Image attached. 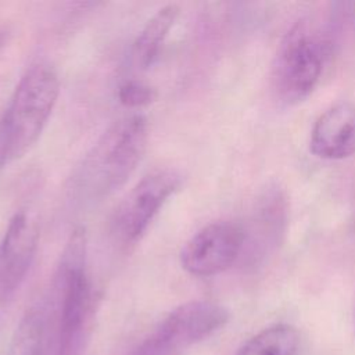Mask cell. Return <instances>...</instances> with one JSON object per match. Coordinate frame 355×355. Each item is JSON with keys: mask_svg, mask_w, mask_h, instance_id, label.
Returning <instances> with one entry per match:
<instances>
[{"mask_svg": "<svg viewBox=\"0 0 355 355\" xmlns=\"http://www.w3.org/2000/svg\"><path fill=\"white\" fill-rule=\"evenodd\" d=\"M244 244L245 230L240 223L232 220L208 223L183 245L182 268L198 277L219 275L239 259Z\"/></svg>", "mask_w": 355, "mask_h": 355, "instance_id": "8992f818", "label": "cell"}, {"mask_svg": "<svg viewBox=\"0 0 355 355\" xmlns=\"http://www.w3.org/2000/svg\"><path fill=\"white\" fill-rule=\"evenodd\" d=\"M6 39H7V31L0 28V49L3 47V44L6 43Z\"/></svg>", "mask_w": 355, "mask_h": 355, "instance_id": "9a60e30c", "label": "cell"}, {"mask_svg": "<svg viewBox=\"0 0 355 355\" xmlns=\"http://www.w3.org/2000/svg\"><path fill=\"white\" fill-rule=\"evenodd\" d=\"M4 164H6V161H4V155H3V151H1V146H0V169Z\"/></svg>", "mask_w": 355, "mask_h": 355, "instance_id": "2e32d148", "label": "cell"}, {"mask_svg": "<svg viewBox=\"0 0 355 355\" xmlns=\"http://www.w3.org/2000/svg\"><path fill=\"white\" fill-rule=\"evenodd\" d=\"M157 97L155 89L141 82L129 80L125 82L118 92L119 101L126 107H144L151 104Z\"/></svg>", "mask_w": 355, "mask_h": 355, "instance_id": "4fadbf2b", "label": "cell"}, {"mask_svg": "<svg viewBox=\"0 0 355 355\" xmlns=\"http://www.w3.org/2000/svg\"><path fill=\"white\" fill-rule=\"evenodd\" d=\"M298 344V331L290 324L279 323L248 338L236 355H295Z\"/></svg>", "mask_w": 355, "mask_h": 355, "instance_id": "8fae6325", "label": "cell"}, {"mask_svg": "<svg viewBox=\"0 0 355 355\" xmlns=\"http://www.w3.org/2000/svg\"><path fill=\"white\" fill-rule=\"evenodd\" d=\"M333 32L309 19L298 21L283 37L270 72L279 101H304L318 86L333 51Z\"/></svg>", "mask_w": 355, "mask_h": 355, "instance_id": "7a4b0ae2", "label": "cell"}, {"mask_svg": "<svg viewBox=\"0 0 355 355\" xmlns=\"http://www.w3.org/2000/svg\"><path fill=\"white\" fill-rule=\"evenodd\" d=\"M229 311L212 301H190L175 308L146 341L153 348L172 352L202 341L220 330L229 320Z\"/></svg>", "mask_w": 355, "mask_h": 355, "instance_id": "52a82bcc", "label": "cell"}, {"mask_svg": "<svg viewBox=\"0 0 355 355\" xmlns=\"http://www.w3.org/2000/svg\"><path fill=\"white\" fill-rule=\"evenodd\" d=\"M139 355H168V354H164V352H161V351H158V349H155V348H153V347L144 344V345L140 348Z\"/></svg>", "mask_w": 355, "mask_h": 355, "instance_id": "5bb4252c", "label": "cell"}, {"mask_svg": "<svg viewBox=\"0 0 355 355\" xmlns=\"http://www.w3.org/2000/svg\"><path fill=\"white\" fill-rule=\"evenodd\" d=\"M43 312L40 309H31L17 330L12 355H43Z\"/></svg>", "mask_w": 355, "mask_h": 355, "instance_id": "7c38bea8", "label": "cell"}, {"mask_svg": "<svg viewBox=\"0 0 355 355\" xmlns=\"http://www.w3.org/2000/svg\"><path fill=\"white\" fill-rule=\"evenodd\" d=\"M178 15L179 7L176 4H166L146 22L136 37L132 50L133 60L139 68H148L154 62L169 31L175 25Z\"/></svg>", "mask_w": 355, "mask_h": 355, "instance_id": "30bf717a", "label": "cell"}, {"mask_svg": "<svg viewBox=\"0 0 355 355\" xmlns=\"http://www.w3.org/2000/svg\"><path fill=\"white\" fill-rule=\"evenodd\" d=\"M86 230L75 227L64 245L55 275L60 300L57 355H80L89 334L94 293L86 270Z\"/></svg>", "mask_w": 355, "mask_h": 355, "instance_id": "277c9868", "label": "cell"}, {"mask_svg": "<svg viewBox=\"0 0 355 355\" xmlns=\"http://www.w3.org/2000/svg\"><path fill=\"white\" fill-rule=\"evenodd\" d=\"M309 150L329 161L351 157L355 153V105L341 101L324 110L312 126Z\"/></svg>", "mask_w": 355, "mask_h": 355, "instance_id": "9c48e42d", "label": "cell"}, {"mask_svg": "<svg viewBox=\"0 0 355 355\" xmlns=\"http://www.w3.org/2000/svg\"><path fill=\"white\" fill-rule=\"evenodd\" d=\"M180 184L182 176L175 169H158L146 175L115 209L112 233L116 240L123 245L137 243Z\"/></svg>", "mask_w": 355, "mask_h": 355, "instance_id": "5b68a950", "label": "cell"}, {"mask_svg": "<svg viewBox=\"0 0 355 355\" xmlns=\"http://www.w3.org/2000/svg\"><path fill=\"white\" fill-rule=\"evenodd\" d=\"M60 93L55 71L43 62L25 71L0 119V146L4 161L21 158L39 139Z\"/></svg>", "mask_w": 355, "mask_h": 355, "instance_id": "3957f363", "label": "cell"}, {"mask_svg": "<svg viewBox=\"0 0 355 355\" xmlns=\"http://www.w3.org/2000/svg\"><path fill=\"white\" fill-rule=\"evenodd\" d=\"M39 241L35 219L17 212L0 240V298L11 297L24 283L33 262Z\"/></svg>", "mask_w": 355, "mask_h": 355, "instance_id": "ba28073f", "label": "cell"}, {"mask_svg": "<svg viewBox=\"0 0 355 355\" xmlns=\"http://www.w3.org/2000/svg\"><path fill=\"white\" fill-rule=\"evenodd\" d=\"M148 141V123L133 114L114 122L92 146L71 178L73 196L100 201L122 187L141 161Z\"/></svg>", "mask_w": 355, "mask_h": 355, "instance_id": "6da1fadb", "label": "cell"}]
</instances>
